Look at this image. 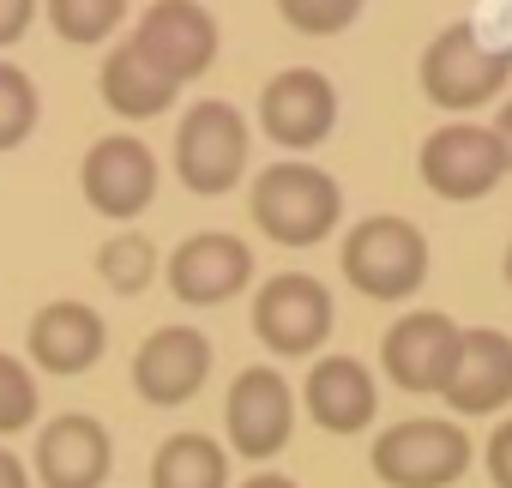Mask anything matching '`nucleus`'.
Returning a JSON list of instances; mask_svg holds the SVG:
<instances>
[{
	"label": "nucleus",
	"instance_id": "nucleus-26",
	"mask_svg": "<svg viewBox=\"0 0 512 488\" xmlns=\"http://www.w3.org/2000/svg\"><path fill=\"white\" fill-rule=\"evenodd\" d=\"M488 476H494V488H512V416L488 434Z\"/></svg>",
	"mask_w": 512,
	"mask_h": 488
},
{
	"label": "nucleus",
	"instance_id": "nucleus-10",
	"mask_svg": "<svg viewBox=\"0 0 512 488\" xmlns=\"http://www.w3.org/2000/svg\"><path fill=\"white\" fill-rule=\"evenodd\" d=\"M247 278H253V254L223 229H199L169 254V290L187 308H217L235 290H247Z\"/></svg>",
	"mask_w": 512,
	"mask_h": 488
},
{
	"label": "nucleus",
	"instance_id": "nucleus-3",
	"mask_svg": "<svg viewBox=\"0 0 512 488\" xmlns=\"http://www.w3.org/2000/svg\"><path fill=\"white\" fill-rule=\"evenodd\" d=\"M470 470V440L458 422L410 416L374 440V476L392 488H452Z\"/></svg>",
	"mask_w": 512,
	"mask_h": 488
},
{
	"label": "nucleus",
	"instance_id": "nucleus-25",
	"mask_svg": "<svg viewBox=\"0 0 512 488\" xmlns=\"http://www.w3.org/2000/svg\"><path fill=\"white\" fill-rule=\"evenodd\" d=\"M278 13L308 37H332L362 13V0H278Z\"/></svg>",
	"mask_w": 512,
	"mask_h": 488
},
{
	"label": "nucleus",
	"instance_id": "nucleus-2",
	"mask_svg": "<svg viewBox=\"0 0 512 488\" xmlns=\"http://www.w3.org/2000/svg\"><path fill=\"white\" fill-rule=\"evenodd\" d=\"M344 278L368 302H404L428 278V241L410 217H368L344 241Z\"/></svg>",
	"mask_w": 512,
	"mask_h": 488
},
{
	"label": "nucleus",
	"instance_id": "nucleus-7",
	"mask_svg": "<svg viewBox=\"0 0 512 488\" xmlns=\"http://www.w3.org/2000/svg\"><path fill=\"white\" fill-rule=\"evenodd\" d=\"M133 49L175 85L199 79L217 55V19L199 7V0H157L151 13H139L133 25Z\"/></svg>",
	"mask_w": 512,
	"mask_h": 488
},
{
	"label": "nucleus",
	"instance_id": "nucleus-21",
	"mask_svg": "<svg viewBox=\"0 0 512 488\" xmlns=\"http://www.w3.org/2000/svg\"><path fill=\"white\" fill-rule=\"evenodd\" d=\"M49 19L67 43H103L127 19V0H49Z\"/></svg>",
	"mask_w": 512,
	"mask_h": 488
},
{
	"label": "nucleus",
	"instance_id": "nucleus-17",
	"mask_svg": "<svg viewBox=\"0 0 512 488\" xmlns=\"http://www.w3.org/2000/svg\"><path fill=\"white\" fill-rule=\"evenodd\" d=\"M374 410H380V392L356 356H320L308 368V416L326 434H356L374 422Z\"/></svg>",
	"mask_w": 512,
	"mask_h": 488
},
{
	"label": "nucleus",
	"instance_id": "nucleus-8",
	"mask_svg": "<svg viewBox=\"0 0 512 488\" xmlns=\"http://www.w3.org/2000/svg\"><path fill=\"white\" fill-rule=\"evenodd\" d=\"M500 175H506V151H500L494 127L446 121L422 139V181L440 199H482Z\"/></svg>",
	"mask_w": 512,
	"mask_h": 488
},
{
	"label": "nucleus",
	"instance_id": "nucleus-19",
	"mask_svg": "<svg viewBox=\"0 0 512 488\" xmlns=\"http://www.w3.org/2000/svg\"><path fill=\"white\" fill-rule=\"evenodd\" d=\"M97 85H103V103H109L115 115H133V121L163 115V109L175 103V91H181V85H175V79H163V73H157L133 43H121V49L103 61V79H97Z\"/></svg>",
	"mask_w": 512,
	"mask_h": 488
},
{
	"label": "nucleus",
	"instance_id": "nucleus-23",
	"mask_svg": "<svg viewBox=\"0 0 512 488\" xmlns=\"http://www.w3.org/2000/svg\"><path fill=\"white\" fill-rule=\"evenodd\" d=\"M97 266H103V278L115 284V290H145L151 284V266H157V248L145 235H115V241H103V254H97Z\"/></svg>",
	"mask_w": 512,
	"mask_h": 488
},
{
	"label": "nucleus",
	"instance_id": "nucleus-24",
	"mask_svg": "<svg viewBox=\"0 0 512 488\" xmlns=\"http://www.w3.org/2000/svg\"><path fill=\"white\" fill-rule=\"evenodd\" d=\"M37 416V380L19 356H0V434H19Z\"/></svg>",
	"mask_w": 512,
	"mask_h": 488
},
{
	"label": "nucleus",
	"instance_id": "nucleus-5",
	"mask_svg": "<svg viewBox=\"0 0 512 488\" xmlns=\"http://www.w3.org/2000/svg\"><path fill=\"white\" fill-rule=\"evenodd\" d=\"M247 169V121L229 103H193L175 133V175L193 193H229Z\"/></svg>",
	"mask_w": 512,
	"mask_h": 488
},
{
	"label": "nucleus",
	"instance_id": "nucleus-1",
	"mask_svg": "<svg viewBox=\"0 0 512 488\" xmlns=\"http://www.w3.org/2000/svg\"><path fill=\"white\" fill-rule=\"evenodd\" d=\"M338 211H344L338 181L314 163H272L253 181V223L272 241H284V248H314L338 223Z\"/></svg>",
	"mask_w": 512,
	"mask_h": 488
},
{
	"label": "nucleus",
	"instance_id": "nucleus-30",
	"mask_svg": "<svg viewBox=\"0 0 512 488\" xmlns=\"http://www.w3.org/2000/svg\"><path fill=\"white\" fill-rule=\"evenodd\" d=\"M241 488H296V482H290V476H278V470H260V476H247Z\"/></svg>",
	"mask_w": 512,
	"mask_h": 488
},
{
	"label": "nucleus",
	"instance_id": "nucleus-15",
	"mask_svg": "<svg viewBox=\"0 0 512 488\" xmlns=\"http://www.w3.org/2000/svg\"><path fill=\"white\" fill-rule=\"evenodd\" d=\"M109 428L97 416H55L43 434H37V476L43 488H103L109 482Z\"/></svg>",
	"mask_w": 512,
	"mask_h": 488
},
{
	"label": "nucleus",
	"instance_id": "nucleus-4",
	"mask_svg": "<svg viewBox=\"0 0 512 488\" xmlns=\"http://www.w3.org/2000/svg\"><path fill=\"white\" fill-rule=\"evenodd\" d=\"M512 73V55H500L494 43H482L470 25H446L428 49H422V91L440 109H482L500 97Z\"/></svg>",
	"mask_w": 512,
	"mask_h": 488
},
{
	"label": "nucleus",
	"instance_id": "nucleus-16",
	"mask_svg": "<svg viewBox=\"0 0 512 488\" xmlns=\"http://www.w3.org/2000/svg\"><path fill=\"white\" fill-rule=\"evenodd\" d=\"M458 416H488L512 398V338L494 332V326H476L464 332L458 344V362H452V380L440 392Z\"/></svg>",
	"mask_w": 512,
	"mask_h": 488
},
{
	"label": "nucleus",
	"instance_id": "nucleus-11",
	"mask_svg": "<svg viewBox=\"0 0 512 488\" xmlns=\"http://www.w3.org/2000/svg\"><path fill=\"white\" fill-rule=\"evenodd\" d=\"M332 121H338V91H332V79L314 73V67L278 73V79L266 85V97H260V127H266L284 151L320 145V139L332 133Z\"/></svg>",
	"mask_w": 512,
	"mask_h": 488
},
{
	"label": "nucleus",
	"instance_id": "nucleus-14",
	"mask_svg": "<svg viewBox=\"0 0 512 488\" xmlns=\"http://www.w3.org/2000/svg\"><path fill=\"white\" fill-rule=\"evenodd\" d=\"M211 374V344L193 326H163L133 356V386L145 404H187Z\"/></svg>",
	"mask_w": 512,
	"mask_h": 488
},
{
	"label": "nucleus",
	"instance_id": "nucleus-20",
	"mask_svg": "<svg viewBox=\"0 0 512 488\" xmlns=\"http://www.w3.org/2000/svg\"><path fill=\"white\" fill-rule=\"evenodd\" d=\"M229 458L211 434H169L151 458V488H223Z\"/></svg>",
	"mask_w": 512,
	"mask_h": 488
},
{
	"label": "nucleus",
	"instance_id": "nucleus-29",
	"mask_svg": "<svg viewBox=\"0 0 512 488\" xmlns=\"http://www.w3.org/2000/svg\"><path fill=\"white\" fill-rule=\"evenodd\" d=\"M494 139H500V151H506V169H512V103L494 115Z\"/></svg>",
	"mask_w": 512,
	"mask_h": 488
},
{
	"label": "nucleus",
	"instance_id": "nucleus-12",
	"mask_svg": "<svg viewBox=\"0 0 512 488\" xmlns=\"http://www.w3.org/2000/svg\"><path fill=\"white\" fill-rule=\"evenodd\" d=\"M79 181H85V199H91L103 217H133V211H145L151 193H157V157H151L145 139L109 133V139H97V145L85 151Z\"/></svg>",
	"mask_w": 512,
	"mask_h": 488
},
{
	"label": "nucleus",
	"instance_id": "nucleus-27",
	"mask_svg": "<svg viewBox=\"0 0 512 488\" xmlns=\"http://www.w3.org/2000/svg\"><path fill=\"white\" fill-rule=\"evenodd\" d=\"M31 13H37V0H0V49L31 31Z\"/></svg>",
	"mask_w": 512,
	"mask_h": 488
},
{
	"label": "nucleus",
	"instance_id": "nucleus-13",
	"mask_svg": "<svg viewBox=\"0 0 512 488\" xmlns=\"http://www.w3.org/2000/svg\"><path fill=\"white\" fill-rule=\"evenodd\" d=\"M458 344H464V332H458L446 314L422 308V314H404V320L386 332L380 356H386V374H392L404 392H446L452 362H458Z\"/></svg>",
	"mask_w": 512,
	"mask_h": 488
},
{
	"label": "nucleus",
	"instance_id": "nucleus-18",
	"mask_svg": "<svg viewBox=\"0 0 512 488\" xmlns=\"http://www.w3.org/2000/svg\"><path fill=\"white\" fill-rule=\"evenodd\" d=\"M103 314L85 302H49L31 320V362L49 374H85L103 356Z\"/></svg>",
	"mask_w": 512,
	"mask_h": 488
},
{
	"label": "nucleus",
	"instance_id": "nucleus-6",
	"mask_svg": "<svg viewBox=\"0 0 512 488\" xmlns=\"http://www.w3.org/2000/svg\"><path fill=\"white\" fill-rule=\"evenodd\" d=\"M253 332L278 356H314L332 332V290L308 272H284L253 302Z\"/></svg>",
	"mask_w": 512,
	"mask_h": 488
},
{
	"label": "nucleus",
	"instance_id": "nucleus-28",
	"mask_svg": "<svg viewBox=\"0 0 512 488\" xmlns=\"http://www.w3.org/2000/svg\"><path fill=\"white\" fill-rule=\"evenodd\" d=\"M0 488H31V476H25V464L7 452V446H0Z\"/></svg>",
	"mask_w": 512,
	"mask_h": 488
},
{
	"label": "nucleus",
	"instance_id": "nucleus-22",
	"mask_svg": "<svg viewBox=\"0 0 512 488\" xmlns=\"http://www.w3.org/2000/svg\"><path fill=\"white\" fill-rule=\"evenodd\" d=\"M31 127H37V85L13 61H0V151L25 145Z\"/></svg>",
	"mask_w": 512,
	"mask_h": 488
},
{
	"label": "nucleus",
	"instance_id": "nucleus-31",
	"mask_svg": "<svg viewBox=\"0 0 512 488\" xmlns=\"http://www.w3.org/2000/svg\"><path fill=\"white\" fill-rule=\"evenodd\" d=\"M506 284H512V248H506Z\"/></svg>",
	"mask_w": 512,
	"mask_h": 488
},
{
	"label": "nucleus",
	"instance_id": "nucleus-9",
	"mask_svg": "<svg viewBox=\"0 0 512 488\" xmlns=\"http://www.w3.org/2000/svg\"><path fill=\"white\" fill-rule=\"evenodd\" d=\"M223 428H229V446L241 458H272L290 440V428H296V398H290L284 374L241 368L229 398H223Z\"/></svg>",
	"mask_w": 512,
	"mask_h": 488
}]
</instances>
